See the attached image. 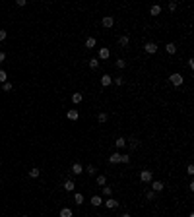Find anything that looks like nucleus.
<instances>
[{"instance_id": "obj_15", "label": "nucleus", "mask_w": 194, "mask_h": 217, "mask_svg": "<svg viewBox=\"0 0 194 217\" xmlns=\"http://www.w3.org/2000/svg\"><path fill=\"white\" fill-rule=\"evenodd\" d=\"M165 48H167L169 54H175V52H177V45L175 43H167V47H165Z\"/></svg>"}, {"instance_id": "obj_12", "label": "nucleus", "mask_w": 194, "mask_h": 217, "mask_svg": "<svg viewBox=\"0 0 194 217\" xmlns=\"http://www.w3.org/2000/svg\"><path fill=\"white\" fill-rule=\"evenodd\" d=\"M72 173L74 174H82V173H84V167H82L80 163H74V165H72Z\"/></svg>"}, {"instance_id": "obj_23", "label": "nucleus", "mask_w": 194, "mask_h": 217, "mask_svg": "<svg viewBox=\"0 0 194 217\" xmlns=\"http://www.w3.org/2000/svg\"><path fill=\"white\" fill-rule=\"evenodd\" d=\"M115 145H117V147H124L126 145V140H124V138H118V140L115 142Z\"/></svg>"}, {"instance_id": "obj_16", "label": "nucleus", "mask_w": 194, "mask_h": 217, "mask_svg": "<svg viewBox=\"0 0 194 217\" xmlns=\"http://www.w3.org/2000/svg\"><path fill=\"white\" fill-rule=\"evenodd\" d=\"M109 163H113V165H115V163H121V153H113L109 157Z\"/></svg>"}, {"instance_id": "obj_14", "label": "nucleus", "mask_w": 194, "mask_h": 217, "mask_svg": "<svg viewBox=\"0 0 194 217\" xmlns=\"http://www.w3.org/2000/svg\"><path fill=\"white\" fill-rule=\"evenodd\" d=\"M150 14H151V16H159V14H161V6H157V4H154V6L150 8Z\"/></svg>"}, {"instance_id": "obj_10", "label": "nucleus", "mask_w": 194, "mask_h": 217, "mask_svg": "<svg viewBox=\"0 0 194 217\" xmlns=\"http://www.w3.org/2000/svg\"><path fill=\"white\" fill-rule=\"evenodd\" d=\"M58 217H74V213H72V210H70V207H62V210H60V213H58Z\"/></svg>"}, {"instance_id": "obj_20", "label": "nucleus", "mask_w": 194, "mask_h": 217, "mask_svg": "<svg viewBox=\"0 0 194 217\" xmlns=\"http://www.w3.org/2000/svg\"><path fill=\"white\" fill-rule=\"evenodd\" d=\"M74 200H76L78 206H82V204H84V196H82V194H74Z\"/></svg>"}, {"instance_id": "obj_19", "label": "nucleus", "mask_w": 194, "mask_h": 217, "mask_svg": "<svg viewBox=\"0 0 194 217\" xmlns=\"http://www.w3.org/2000/svg\"><path fill=\"white\" fill-rule=\"evenodd\" d=\"M115 66H117V68H118V70H122V68H124V66H126V62H124V60H122V58H118V60H117V62H115Z\"/></svg>"}, {"instance_id": "obj_30", "label": "nucleus", "mask_w": 194, "mask_h": 217, "mask_svg": "<svg viewBox=\"0 0 194 217\" xmlns=\"http://www.w3.org/2000/svg\"><path fill=\"white\" fill-rule=\"evenodd\" d=\"M187 173L192 177V174H194V165H188V167H187Z\"/></svg>"}, {"instance_id": "obj_17", "label": "nucleus", "mask_w": 194, "mask_h": 217, "mask_svg": "<svg viewBox=\"0 0 194 217\" xmlns=\"http://www.w3.org/2000/svg\"><path fill=\"white\" fill-rule=\"evenodd\" d=\"M74 186H76V184H74L72 180H66L64 182V190L66 192H74Z\"/></svg>"}, {"instance_id": "obj_3", "label": "nucleus", "mask_w": 194, "mask_h": 217, "mask_svg": "<svg viewBox=\"0 0 194 217\" xmlns=\"http://www.w3.org/2000/svg\"><path fill=\"white\" fill-rule=\"evenodd\" d=\"M140 180L142 182H151V171H142V173H140Z\"/></svg>"}, {"instance_id": "obj_34", "label": "nucleus", "mask_w": 194, "mask_h": 217, "mask_svg": "<svg viewBox=\"0 0 194 217\" xmlns=\"http://www.w3.org/2000/svg\"><path fill=\"white\" fill-rule=\"evenodd\" d=\"M148 200H150V202H151V200H155V192H148Z\"/></svg>"}, {"instance_id": "obj_13", "label": "nucleus", "mask_w": 194, "mask_h": 217, "mask_svg": "<svg viewBox=\"0 0 194 217\" xmlns=\"http://www.w3.org/2000/svg\"><path fill=\"white\" fill-rule=\"evenodd\" d=\"M117 206H118V202H117V200H113V198H109L105 202V207H109V210H115Z\"/></svg>"}, {"instance_id": "obj_8", "label": "nucleus", "mask_w": 194, "mask_h": 217, "mask_svg": "<svg viewBox=\"0 0 194 217\" xmlns=\"http://www.w3.org/2000/svg\"><path fill=\"white\" fill-rule=\"evenodd\" d=\"M103 27H113V23H115V19L111 18V16H105V18H103Z\"/></svg>"}, {"instance_id": "obj_9", "label": "nucleus", "mask_w": 194, "mask_h": 217, "mask_svg": "<svg viewBox=\"0 0 194 217\" xmlns=\"http://www.w3.org/2000/svg\"><path fill=\"white\" fill-rule=\"evenodd\" d=\"M111 84H113V78H111V76H107V74H105V76H101V85H103V87H107V85H111Z\"/></svg>"}, {"instance_id": "obj_35", "label": "nucleus", "mask_w": 194, "mask_h": 217, "mask_svg": "<svg viewBox=\"0 0 194 217\" xmlns=\"http://www.w3.org/2000/svg\"><path fill=\"white\" fill-rule=\"evenodd\" d=\"M88 173H89V174H93V173H95V167L89 165V167H88Z\"/></svg>"}, {"instance_id": "obj_18", "label": "nucleus", "mask_w": 194, "mask_h": 217, "mask_svg": "<svg viewBox=\"0 0 194 217\" xmlns=\"http://www.w3.org/2000/svg\"><path fill=\"white\" fill-rule=\"evenodd\" d=\"M85 47L93 48V47H95V39H93V37H88V39H85Z\"/></svg>"}, {"instance_id": "obj_26", "label": "nucleus", "mask_w": 194, "mask_h": 217, "mask_svg": "<svg viewBox=\"0 0 194 217\" xmlns=\"http://www.w3.org/2000/svg\"><path fill=\"white\" fill-rule=\"evenodd\" d=\"M103 194H105V196H111V194H113V188H111V186H103Z\"/></svg>"}, {"instance_id": "obj_24", "label": "nucleus", "mask_w": 194, "mask_h": 217, "mask_svg": "<svg viewBox=\"0 0 194 217\" xmlns=\"http://www.w3.org/2000/svg\"><path fill=\"white\" fill-rule=\"evenodd\" d=\"M0 81H2V84H6V81H8V74L4 70H0Z\"/></svg>"}, {"instance_id": "obj_28", "label": "nucleus", "mask_w": 194, "mask_h": 217, "mask_svg": "<svg viewBox=\"0 0 194 217\" xmlns=\"http://www.w3.org/2000/svg\"><path fill=\"white\" fill-rule=\"evenodd\" d=\"M2 89H4V91H12V84H10V81H6V84L2 85Z\"/></svg>"}, {"instance_id": "obj_22", "label": "nucleus", "mask_w": 194, "mask_h": 217, "mask_svg": "<svg viewBox=\"0 0 194 217\" xmlns=\"http://www.w3.org/2000/svg\"><path fill=\"white\" fill-rule=\"evenodd\" d=\"M29 177L31 178H37V177H39V169H37V167H33V169L29 171Z\"/></svg>"}, {"instance_id": "obj_6", "label": "nucleus", "mask_w": 194, "mask_h": 217, "mask_svg": "<svg viewBox=\"0 0 194 217\" xmlns=\"http://www.w3.org/2000/svg\"><path fill=\"white\" fill-rule=\"evenodd\" d=\"M82 101H84V95H82V93H72V103L74 105H80Z\"/></svg>"}, {"instance_id": "obj_32", "label": "nucleus", "mask_w": 194, "mask_h": 217, "mask_svg": "<svg viewBox=\"0 0 194 217\" xmlns=\"http://www.w3.org/2000/svg\"><path fill=\"white\" fill-rule=\"evenodd\" d=\"M6 37H8V33H6V31H4V29H0V41H4V39H6Z\"/></svg>"}, {"instance_id": "obj_21", "label": "nucleus", "mask_w": 194, "mask_h": 217, "mask_svg": "<svg viewBox=\"0 0 194 217\" xmlns=\"http://www.w3.org/2000/svg\"><path fill=\"white\" fill-rule=\"evenodd\" d=\"M105 182H107L105 174H99V177H97V184H99V186H105Z\"/></svg>"}, {"instance_id": "obj_36", "label": "nucleus", "mask_w": 194, "mask_h": 217, "mask_svg": "<svg viewBox=\"0 0 194 217\" xmlns=\"http://www.w3.org/2000/svg\"><path fill=\"white\" fill-rule=\"evenodd\" d=\"M4 60H6V54H4V52H0V62H4Z\"/></svg>"}, {"instance_id": "obj_4", "label": "nucleus", "mask_w": 194, "mask_h": 217, "mask_svg": "<svg viewBox=\"0 0 194 217\" xmlns=\"http://www.w3.org/2000/svg\"><path fill=\"white\" fill-rule=\"evenodd\" d=\"M163 186H165V184L161 180H154V182H151V192H161Z\"/></svg>"}, {"instance_id": "obj_31", "label": "nucleus", "mask_w": 194, "mask_h": 217, "mask_svg": "<svg viewBox=\"0 0 194 217\" xmlns=\"http://www.w3.org/2000/svg\"><path fill=\"white\" fill-rule=\"evenodd\" d=\"M115 84H117V85H122V84H124V80H122V78H115Z\"/></svg>"}, {"instance_id": "obj_27", "label": "nucleus", "mask_w": 194, "mask_h": 217, "mask_svg": "<svg viewBox=\"0 0 194 217\" xmlns=\"http://www.w3.org/2000/svg\"><path fill=\"white\" fill-rule=\"evenodd\" d=\"M89 66H91V68H97L99 66V60L97 58H91V60H89Z\"/></svg>"}, {"instance_id": "obj_2", "label": "nucleus", "mask_w": 194, "mask_h": 217, "mask_svg": "<svg viewBox=\"0 0 194 217\" xmlns=\"http://www.w3.org/2000/svg\"><path fill=\"white\" fill-rule=\"evenodd\" d=\"M144 51H146L148 54H154V52H157V45H155V43H146Z\"/></svg>"}, {"instance_id": "obj_7", "label": "nucleus", "mask_w": 194, "mask_h": 217, "mask_svg": "<svg viewBox=\"0 0 194 217\" xmlns=\"http://www.w3.org/2000/svg\"><path fill=\"white\" fill-rule=\"evenodd\" d=\"M109 56H111V51H109V48H101V51H99V58H101V60H107V58H109Z\"/></svg>"}, {"instance_id": "obj_37", "label": "nucleus", "mask_w": 194, "mask_h": 217, "mask_svg": "<svg viewBox=\"0 0 194 217\" xmlns=\"http://www.w3.org/2000/svg\"><path fill=\"white\" fill-rule=\"evenodd\" d=\"M121 217H130V215H128V213H122V215H121Z\"/></svg>"}, {"instance_id": "obj_29", "label": "nucleus", "mask_w": 194, "mask_h": 217, "mask_svg": "<svg viewBox=\"0 0 194 217\" xmlns=\"http://www.w3.org/2000/svg\"><path fill=\"white\" fill-rule=\"evenodd\" d=\"M97 120H99V122H107V114H105V113H101V114L97 116Z\"/></svg>"}, {"instance_id": "obj_33", "label": "nucleus", "mask_w": 194, "mask_h": 217, "mask_svg": "<svg viewBox=\"0 0 194 217\" xmlns=\"http://www.w3.org/2000/svg\"><path fill=\"white\" fill-rule=\"evenodd\" d=\"M121 161H122V163H128L130 157H128V155H121Z\"/></svg>"}, {"instance_id": "obj_11", "label": "nucleus", "mask_w": 194, "mask_h": 217, "mask_svg": "<svg viewBox=\"0 0 194 217\" xmlns=\"http://www.w3.org/2000/svg\"><path fill=\"white\" fill-rule=\"evenodd\" d=\"M89 202H91V206L99 207V206L103 204V198H101V196H91V200H89Z\"/></svg>"}, {"instance_id": "obj_38", "label": "nucleus", "mask_w": 194, "mask_h": 217, "mask_svg": "<svg viewBox=\"0 0 194 217\" xmlns=\"http://www.w3.org/2000/svg\"><path fill=\"white\" fill-rule=\"evenodd\" d=\"M23 217H27V215H23Z\"/></svg>"}, {"instance_id": "obj_25", "label": "nucleus", "mask_w": 194, "mask_h": 217, "mask_svg": "<svg viewBox=\"0 0 194 217\" xmlns=\"http://www.w3.org/2000/svg\"><path fill=\"white\" fill-rule=\"evenodd\" d=\"M118 43H121L122 47H126V45H128V37H126V35H122L121 39H118Z\"/></svg>"}, {"instance_id": "obj_1", "label": "nucleus", "mask_w": 194, "mask_h": 217, "mask_svg": "<svg viewBox=\"0 0 194 217\" xmlns=\"http://www.w3.org/2000/svg\"><path fill=\"white\" fill-rule=\"evenodd\" d=\"M169 81H171L175 87H181V85H183V81H184V78H183V74L175 72V74H171V76H169Z\"/></svg>"}, {"instance_id": "obj_5", "label": "nucleus", "mask_w": 194, "mask_h": 217, "mask_svg": "<svg viewBox=\"0 0 194 217\" xmlns=\"http://www.w3.org/2000/svg\"><path fill=\"white\" fill-rule=\"evenodd\" d=\"M66 116H68V120H78V118H80V113H78L76 109H72V110L66 113Z\"/></svg>"}]
</instances>
